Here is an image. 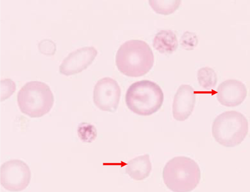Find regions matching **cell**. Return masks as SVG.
<instances>
[{
	"label": "cell",
	"mask_w": 250,
	"mask_h": 192,
	"mask_svg": "<svg viewBox=\"0 0 250 192\" xmlns=\"http://www.w3.org/2000/svg\"><path fill=\"white\" fill-rule=\"evenodd\" d=\"M125 100L132 112L141 116H149L157 112L162 106L164 93L155 82L143 80L129 87Z\"/></svg>",
	"instance_id": "3957f363"
},
{
	"label": "cell",
	"mask_w": 250,
	"mask_h": 192,
	"mask_svg": "<svg viewBox=\"0 0 250 192\" xmlns=\"http://www.w3.org/2000/svg\"><path fill=\"white\" fill-rule=\"evenodd\" d=\"M212 135L215 141L226 147L240 145L249 132V122L241 113L227 111L220 114L213 122Z\"/></svg>",
	"instance_id": "277c9868"
},
{
	"label": "cell",
	"mask_w": 250,
	"mask_h": 192,
	"mask_svg": "<svg viewBox=\"0 0 250 192\" xmlns=\"http://www.w3.org/2000/svg\"><path fill=\"white\" fill-rule=\"evenodd\" d=\"M152 171V163L149 155H140L127 163L126 172L130 177L137 181H142L149 176Z\"/></svg>",
	"instance_id": "8fae6325"
},
{
	"label": "cell",
	"mask_w": 250,
	"mask_h": 192,
	"mask_svg": "<svg viewBox=\"0 0 250 192\" xmlns=\"http://www.w3.org/2000/svg\"><path fill=\"white\" fill-rule=\"evenodd\" d=\"M150 6L158 14L168 15L176 11L181 5L178 0H150Z\"/></svg>",
	"instance_id": "4fadbf2b"
},
{
	"label": "cell",
	"mask_w": 250,
	"mask_h": 192,
	"mask_svg": "<svg viewBox=\"0 0 250 192\" xmlns=\"http://www.w3.org/2000/svg\"><path fill=\"white\" fill-rule=\"evenodd\" d=\"M16 90L15 83L12 80L6 79L1 81V101L3 102L11 96Z\"/></svg>",
	"instance_id": "e0dca14e"
},
{
	"label": "cell",
	"mask_w": 250,
	"mask_h": 192,
	"mask_svg": "<svg viewBox=\"0 0 250 192\" xmlns=\"http://www.w3.org/2000/svg\"><path fill=\"white\" fill-rule=\"evenodd\" d=\"M153 46L161 54H172L178 48V38L173 31L161 30L156 34L153 41Z\"/></svg>",
	"instance_id": "7c38bea8"
},
{
	"label": "cell",
	"mask_w": 250,
	"mask_h": 192,
	"mask_svg": "<svg viewBox=\"0 0 250 192\" xmlns=\"http://www.w3.org/2000/svg\"><path fill=\"white\" fill-rule=\"evenodd\" d=\"M196 96L194 88L189 85H182L174 96L173 115L175 120H187L193 112Z\"/></svg>",
	"instance_id": "30bf717a"
},
{
	"label": "cell",
	"mask_w": 250,
	"mask_h": 192,
	"mask_svg": "<svg viewBox=\"0 0 250 192\" xmlns=\"http://www.w3.org/2000/svg\"><path fill=\"white\" fill-rule=\"evenodd\" d=\"M54 102V95L50 87L42 82H27L18 94L21 111L31 118L46 115L53 108Z\"/></svg>",
	"instance_id": "5b68a950"
},
{
	"label": "cell",
	"mask_w": 250,
	"mask_h": 192,
	"mask_svg": "<svg viewBox=\"0 0 250 192\" xmlns=\"http://www.w3.org/2000/svg\"><path fill=\"white\" fill-rule=\"evenodd\" d=\"M78 133L83 141L91 142L97 136L95 127L88 123L81 124L78 129Z\"/></svg>",
	"instance_id": "9a60e30c"
},
{
	"label": "cell",
	"mask_w": 250,
	"mask_h": 192,
	"mask_svg": "<svg viewBox=\"0 0 250 192\" xmlns=\"http://www.w3.org/2000/svg\"><path fill=\"white\" fill-rule=\"evenodd\" d=\"M247 96L246 85L240 80L229 79L221 83L217 88L218 102L227 107H235L242 104Z\"/></svg>",
	"instance_id": "9c48e42d"
},
{
	"label": "cell",
	"mask_w": 250,
	"mask_h": 192,
	"mask_svg": "<svg viewBox=\"0 0 250 192\" xmlns=\"http://www.w3.org/2000/svg\"><path fill=\"white\" fill-rule=\"evenodd\" d=\"M39 50L41 54L46 56H53L56 51V45L49 39L42 40L38 45Z\"/></svg>",
	"instance_id": "ac0fdd59"
},
{
	"label": "cell",
	"mask_w": 250,
	"mask_h": 192,
	"mask_svg": "<svg viewBox=\"0 0 250 192\" xmlns=\"http://www.w3.org/2000/svg\"><path fill=\"white\" fill-rule=\"evenodd\" d=\"M98 51L93 46H86L72 52L62 61L59 71L65 76L79 74L93 63Z\"/></svg>",
	"instance_id": "ba28073f"
},
{
	"label": "cell",
	"mask_w": 250,
	"mask_h": 192,
	"mask_svg": "<svg viewBox=\"0 0 250 192\" xmlns=\"http://www.w3.org/2000/svg\"><path fill=\"white\" fill-rule=\"evenodd\" d=\"M197 79L200 86L205 89H213L217 84V76L214 70L210 67H203L197 73Z\"/></svg>",
	"instance_id": "5bb4252c"
},
{
	"label": "cell",
	"mask_w": 250,
	"mask_h": 192,
	"mask_svg": "<svg viewBox=\"0 0 250 192\" xmlns=\"http://www.w3.org/2000/svg\"><path fill=\"white\" fill-rule=\"evenodd\" d=\"M200 179L201 171L199 165L189 157H174L164 168V183L173 192L192 191L199 185Z\"/></svg>",
	"instance_id": "7a4b0ae2"
},
{
	"label": "cell",
	"mask_w": 250,
	"mask_h": 192,
	"mask_svg": "<svg viewBox=\"0 0 250 192\" xmlns=\"http://www.w3.org/2000/svg\"><path fill=\"white\" fill-rule=\"evenodd\" d=\"M121 90L118 83L111 77L99 80L93 91V101L99 109L113 113L118 108Z\"/></svg>",
	"instance_id": "52a82bcc"
},
{
	"label": "cell",
	"mask_w": 250,
	"mask_h": 192,
	"mask_svg": "<svg viewBox=\"0 0 250 192\" xmlns=\"http://www.w3.org/2000/svg\"><path fill=\"white\" fill-rule=\"evenodd\" d=\"M1 184L10 192H20L27 188L31 181V171L24 162L11 160L1 167Z\"/></svg>",
	"instance_id": "8992f818"
},
{
	"label": "cell",
	"mask_w": 250,
	"mask_h": 192,
	"mask_svg": "<svg viewBox=\"0 0 250 192\" xmlns=\"http://www.w3.org/2000/svg\"><path fill=\"white\" fill-rule=\"evenodd\" d=\"M198 38L194 33L187 32L184 34L181 38V44L184 49L192 50L198 45Z\"/></svg>",
	"instance_id": "2e32d148"
},
{
	"label": "cell",
	"mask_w": 250,
	"mask_h": 192,
	"mask_svg": "<svg viewBox=\"0 0 250 192\" xmlns=\"http://www.w3.org/2000/svg\"><path fill=\"white\" fill-rule=\"evenodd\" d=\"M116 64L119 71L127 77H142L152 69L154 56L145 41L129 40L121 45L117 51Z\"/></svg>",
	"instance_id": "6da1fadb"
}]
</instances>
